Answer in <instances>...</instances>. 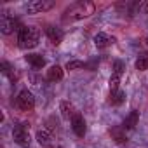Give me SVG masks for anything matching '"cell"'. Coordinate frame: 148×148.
Segmentation results:
<instances>
[{
	"label": "cell",
	"instance_id": "8992f818",
	"mask_svg": "<svg viewBox=\"0 0 148 148\" xmlns=\"http://www.w3.org/2000/svg\"><path fill=\"white\" fill-rule=\"evenodd\" d=\"M16 18H12L9 12H2V16H0V32H2L4 35H11L14 30H16Z\"/></svg>",
	"mask_w": 148,
	"mask_h": 148
},
{
	"label": "cell",
	"instance_id": "7a4b0ae2",
	"mask_svg": "<svg viewBox=\"0 0 148 148\" xmlns=\"http://www.w3.org/2000/svg\"><path fill=\"white\" fill-rule=\"evenodd\" d=\"M40 40V32L35 26H19L18 30V45L21 49H33L38 45Z\"/></svg>",
	"mask_w": 148,
	"mask_h": 148
},
{
	"label": "cell",
	"instance_id": "ffe728a7",
	"mask_svg": "<svg viewBox=\"0 0 148 148\" xmlns=\"http://www.w3.org/2000/svg\"><path fill=\"white\" fill-rule=\"evenodd\" d=\"M119 87H120V77L113 73V75L110 77V94H112V92H117Z\"/></svg>",
	"mask_w": 148,
	"mask_h": 148
},
{
	"label": "cell",
	"instance_id": "7402d4cb",
	"mask_svg": "<svg viewBox=\"0 0 148 148\" xmlns=\"http://www.w3.org/2000/svg\"><path fill=\"white\" fill-rule=\"evenodd\" d=\"M145 42H146V45H148V37H146V38H145Z\"/></svg>",
	"mask_w": 148,
	"mask_h": 148
},
{
	"label": "cell",
	"instance_id": "277c9868",
	"mask_svg": "<svg viewBox=\"0 0 148 148\" xmlns=\"http://www.w3.org/2000/svg\"><path fill=\"white\" fill-rule=\"evenodd\" d=\"M16 105H18V108L23 110V112H32V110L35 108V98H33L32 91L23 89V91L18 94V98H16Z\"/></svg>",
	"mask_w": 148,
	"mask_h": 148
},
{
	"label": "cell",
	"instance_id": "d6986e66",
	"mask_svg": "<svg viewBox=\"0 0 148 148\" xmlns=\"http://www.w3.org/2000/svg\"><path fill=\"white\" fill-rule=\"evenodd\" d=\"M87 64L84 63V61H80V59H71V61H68L66 63V70H82V68H86Z\"/></svg>",
	"mask_w": 148,
	"mask_h": 148
},
{
	"label": "cell",
	"instance_id": "7c38bea8",
	"mask_svg": "<svg viewBox=\"0 0 148 148\" xmlns=\"http://www.w3.org/2000/svg\"><path fill=\"white\" fill-rule=\"evenodd\" d=\"M63 68L59 66V64H52L49 70H47V73H45V79L49 80V82H59L61 79H63Z\"/></svg>",
	"mask_w": 148,
	"mask_h": 148
},
{
	"label": "cell",
	"instance_id": "8fae6325",
	"mask_svg": "<svg viewBox=\"0 0 148 148\" xmlns=\"http://www.w3.org/2000/svg\"><path fill=\"white\" fill-rule=\"evenodd\" d=\"M37 141H38L42 146H45V148H52V146H54L52 134H51L47 129H40V131L37 132Z\"/></svg>",
	"mask_w": 148,
	"mask_h": 148
},
{
	"label": "cell",
	"instance_id": "52a82bcc",
	"mask_svg": "<svg viewBox=\"0 0 148 148\" xmlns=\"http://www.w3.org/2000/svg\"><path fill=\"white\" fill-rule=\"evenodd\" d=\"M71 129H73V132H75L79 138H84V136H86L87 125H86V120H84V117H82L80 113H77L75 117L71 119Z\"/></svg>",
	"mask_w": 148,
	"mask_h": 148
},
{
	"label": "cell",
	"instance_id": "30bf717a",
	"mask_svg": "<svg viewBox=\"0 0 148 148\" xmlns=\"http://www.w3.org/2000/svg\"><path fill=\"white\" fill-rule=\"evenodd\" d=\"M110 136H112V139H115V143H119V145L127 143V132H125V129H124L122 125L112 127V129H110Z\"/></svg>",
	"mask_w": 148,
	"mask_h": 148
},
{
	"label": "cell",
	"instance_id": "5bb4252c",
	"mask_svg": "<svg viewBox=\"0 0 148 148\" xmlns=\"http://www.w3.org/2000/svg\"><path fill=\"white\" fill-rule=\"evenodd\" d=\"M25 59L33 66V70H40V68H44L45 66V59L42 58V54H26L25 56Z\"/></svg>",
	"mask_w": 148,
	"mask_h": 148
},
{
	"label": "cell",
	"instance_id": "ac0fdd59",
	"mask_svg": "<svg viewBox=\"0 0 148 148\" xmlns=\"http://www.w3.org/2000/svg\"><path fill=\"white\" fill-rule=\"evenodd\" d=\"M0 68H2V73L5 77H9L12 82L16 80V77H14V68L11 66V63H7V61H2V64H0Z\"/></svg>",
	"mask_w": 148,
	"mask_h": 148
},
{
	"label": "cell",
	"instance_id": "44dd1931",
	"mask_svg": "<svg viewBox=\"0 0 148 148\" xmlns=\"http://www.w3.org/2000/svg\"><path fill=\"white\" fill-rule=\"evenodd\" d=\"M124 70H125V64H124L120 59H117V61L113 63V73H115V75H119V77H122Z\"/></svg>",
	"mask_w": 148,
	"mask_h": 148
},
{
	"label": "cell",
	"instance_id": "3957f363",
	"mask_svg": "<svg viewBox=\"0 0 148 148\" xmlns=\"http://www.w3.org/2000/svg\"><path fill=\"white\" fill-rule=\"evenodd\" d=\"M12 139L16 145L23 146V148H28L30 143H32V136H30V131L26 127V124H16L14 129H12Z\"/></svg>",
	"mask_w": 148,
	"mask_h": 148
},
{
	"label": "cell",
	"instance_id": "9c48e42d",
	"mask_svg": "<svg viewBox=\"0 0 148 148\" xmlns=\"http://www.w3.org/2000/svg\"><path fill=\"white\" fill-rule=\"evenodd\" d=\"M59 112H61L63 119H66V120H70V119H73V117L77 115L75 106H73L70 101H66V99H63V101L59 103Z\"/></svg>",
	"mask_w": 148,
	"mask_h": 148
},
{
	"label": "cell",
	"instance_id": "e0dca14e",
	"mask_svg": "<svg viewBox=\"0 0 148 148\" xmlns=\"http://www.w3.org/2000/svg\"><path fill=\"white\" fill-rule=\"evenodd\" d=\"M125 101V92L124 91H117V92H112L110 94V105H113V106H119V105H122Z\"/></svg>",
	"mask_w": 148,
	"mask_h": 148
},
{
	"label": "cell",
	"instance_id": "5b68a950",
	"mask_svg": "<svg viewBox=\"0 0 148 148\" xmlns=\"http://www.w3.org/2000/svg\"><path fill=\"white\" fill-rule=\"evenodd\" d=\"M54 7V0H32L30 4H26V12L28 14H40L47 12Z\"/></svg>",
	"mask_w": 148,
	"mask_h": 148
},
{
	"label": "cell",
	"instance_id": "4fadbf2b",
	"mask_svg": "<svg viewBox=\"0 0 148 148\" xmlns=\"http://www.w3.org/2000/svg\"><path fill=\"white\" fill-rule=\"evenodd\" d=\"M113 42H115V38H113V37H108V35L103 33V32H99V33L94 37V44H96L98 49H106V47L112 45Z\"/></svg>",
	"mask_w": 148,
	"mask_h": 148
},
{
	"label": "cell",
	"instance_id": "ba28073f",
	"mask_svg": "<svg viewBox=\"0 0 148 148\" xmlns=\"http://www.w3.org/2000/svg\"><path fill=\"white\" fill-rule=\"evenodd\" d=\"M45 35H47V38H49L54 45H59V44L63 42V37H64L63 30H61V28H56V26H47V28H45Z\"/></svg>",
	"mask_w": 148,
	"mask_h": 148
},
{
	"label": "cell",
	"instance_id": "2e32d148",
	"mask_svg": "<svg viewBox=\"0 0 148 148\" xmlns=\"http://www.w3.org/2000/svg\"><path fill=\"white\" fill-rule=\"evenodd\" d=\"M134 66H136V70H139V71L148 70V52H141V54L138 56Z\"/></svg>",
	"mask_w": 148,
	"mask_h": 148
},
{
	"label": "cell",
	"instance_id": "6da1fadb",
	"mask_svg": "<svg viewBox=\"0 0 148 148\" xmlns=\"http://www.w3.org/2000/svg\"><path fill=\"white\" fill-rule=\"evenodd\" d=\"M96 5L89 0H80V2L71 4L66 11H64V21H77V19H84L89 18L91 14H94Z\"/></svg>",
	"mask_w": 148,
	"mask_h": 148
},
{
	"label": "cell",
	"instance_id": "9a60e30c",
	"mask_svg": "<svg viewBox=\"0 0 148 148\" xmlns=\"http://www.w3.org/2000/svg\"><path fill=\"white\" fill-rule=\"evenodd\" d=\"M138 120H139V113H138L136 110H132V112L125 117V120H124L122 127H124L125 131H131V129H134V127L138 125Z\"/></svg>",
	"mask_w": 148,
	"mask_h": 148
}]
</instances>
